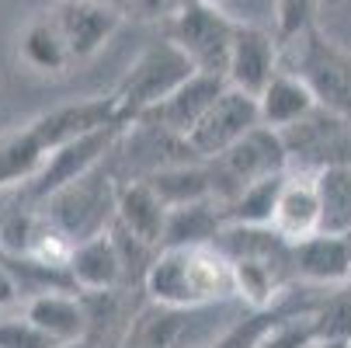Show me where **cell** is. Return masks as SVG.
<instances>
[{
	"label": "cell",
	"mask_w": 351,
	"mask_h": 348,
	"mask_svg": "<svg viewBox=\"0 0 351 348\" xmlns=\"http://www.w3.org/2000/svg\"><path fill=\"white\" fill-rule=\"evenodd\" d=\"M191 0H122V8L125 11H132L136 18H143V21H171L181 8H188Z\"/></svg>",
	"instance_id": "32"
},
{
	"label": "cell",
	"mask_w": 351,
	"mask_h": 348,
	"mask_svg": "<svg viewBox=\"0 0 351 348\" xmlns=\"http://www.w3.org/2000/svg\"><path fill=\"white\" fill-rule=\"evenodd\" d=\"M313 345H317L313 317H285L258 341V348H313Z\"/></svg>",
	"instance_id": "30"
},
{
	"label": "cell",
	"mask_w": 351,
	"mask_h": 348,
	"mask_svg": "<svg viewBox=\"0 0 351 348\" xmlns=\"http://www.w3.org/2000/svg\"><path fill=\"white\" fill-rule=\"evenodd\" d=\"M125 122L119 115V105L115 97L105 94V97H80V102H66V105H56L42 115H35L28 126L35 129V136L42 139L45 154L60 150V146L73 143V139H84V136H94L108 126H119ZM132 126V122H129Z\"/></svg>",
	"instance_id": "12"
},
{
	"label": "cell",
	"mask_w": 351,
	"mask_h": 348,
	"mask_svg": "<svg viewBox=\"0 0 351 348\" xmlns=\"http://www.w3.org/2000/svg\"><path fill=\"white\" fill-rule=\"evenodd\" d=\"M115 195H119V181L112 171H105V164L90 171L87 178L66 185L63 192H56L53 198H45L42 209L49 220H53L73 244L105 233L115 220Z\"/></svg>",
	"instance_id": "5"
},
{
	"label": "cell",
	"mask_w": 351,
	"mask_h": 348,
	"mask_svg": "<svg viewBox=\"0 0 351 348\" xmlns=\"http://www.w3.org/2000/svg\"><path fill=\"white\" fill-rule=\"evenodd\" d=\"M317 341H351V292L348 286L327 289L320 307L313 310Z\"/></svg>",
	"instance_id": "28"
},
{
	"label": "cell",
	"mask_w": 351,
	"mask_h": 348,
	"mask_svg": "<svg viewBox=\"0 0 351 348\" xmlns=\"http://www.w3.org/2000/svg\"><path fill=\"white\" fill-rule=\"evenodd\" d=\"M223 206L216 202H195V206H181L171 209L167 220V233H164V247H188V244H216L223 233Z\"/></svg>",
	"instance_id": "25"
},
{
	"label": "cell",
	"mask_w": 351,
	"mask_h": 348,
	"mask_svg": "<svg viewBox=\"0 0 351 348\" xmlns=\"http://www.w3.org/2000/svg\"><path fill=\"white\" fill-rule=\"evenodd\" d=\"M261 126V108L254 94H243L237 87H226L219 94V102L209 108V115L198 122L184 146L195 161H216L223 157L233 143H240L247 132H254Z\"/></svg>",
	"instance_id": "10"
},
{
	"label": "cell",
	"mask_w": 351,
	"mask_h": 348,
	"mask_svg": "<svg viewBox=\"0 0 351 348\" xmlns=\"http://www.w3.org/2000/svg\"><path fill=\"white\" fill-rule=\"evenodd\" d=\"M327 296V289L320 286H306V282H295L282 300L268 310H250L247 317L233 321L223 334H216L206 348H258V341L285 317H313V310L320 307V300Z\"/></svg>",
	"instance_id": "15"
},
{
	"label": "cell",
	"mask_w": 351,
	"mask_h": 348,
	"mask_svg": "<svg viewBox=\"0 0 351 348\" xmlns=\"http://www.w3.org/2000/svg\"><path fill=\"white\" fill-rule=\"evenodd\" d=\"M143 289L149 303L174 310H202L237 300V275L233 262L216 244L160 247V255L143 279Z\"/></svg>",
	"instance_id": "1"
},
{
	"label": "cell",
	"mask_w": 351,
	"mask_h": 348,
	"mask_svg": "<svg viewBox=\"0 0 351 348\" xmlns=\"http://www.w3.org/2000/svg\"><path fill=\"white\" fill-rule=\"evenodd\" d=\"M320 4H324V8H337V4H341V0H320Z\"/></svg>",
	"instance_id": "37"
},
{
	"label": "cell",
	"mask_w": 351,
	"mask_h": 348,
	"mask_svg": "<svg viewBox=\"0 0 351 348\" xmlns=\"http://www.w3.org/2000/svg\"><path fill=\"white\" fill-rule=\"evenodd\" d=\"M154 185V192L167 202V209H181V206H195V202H213L216 198V185H213V167L206 161H174V164H160L154 171L139 174Z\"/></svg>",
	"instance_id": "21"
},
{
	"label": "cell",
	"mask_w": 351,
	"mask_h": 348,
	"mask_svg": "<svg viewBox=\"0 0 351 348\" xmlns=\"http://www.w3.org/2000/svg\"><path fill=\"white\" fill-rule=\"evenodd\" d=\"M282 143L289 150V171L320 174L327 167L351 164V122L324 105L282 129Z\"/></svg>",
	"instance_id": "8"
},
{
	"label": "cell",
	"mask_w": 351,
	"mask_h": 348,
	"mask_svg": "<svg viewBox=\"0 0 351 348\" xmlns=\"http://www.w3.org/2000/svg\"><path fill=\"white\" fill-rule=\"evenodd\" d=\"M45 157L49 154H45V146L32 126L0 132V192L11 185H28L42 171Z\"/></svg>",
	"instance_id": "24"
},
{
	"label": "cell",
	"mask_w": 351,
	"mask_h": 348,
	"mask_svg": "<svg viewBox=\"0 0 351 348\" xmlns=\"http://www.w3.org/2000/svg\"><path fill=\"white\" fill-rule=\"evenodd\" d=\"M295 279L320 289H341L351 279V244L348 237L313 233L306 240L292 244Z\"/></svg>",
	"instance_id": "17"
},
{
	"label": "cell",
	"mask_w": 351,
	"mask_h": 348,
	"mask_svg": "<svg viewBox=\"0 0 351 348\" xmlns=\"http://www.w3.org/2000/svg\"><path fill=\"white\" fill-rule=\"evenodd\" d=\"M213 167V185H216V202L226 206L233 195H240L247 185L275 178L289 171V150L282 143V132L258 126L254 132H247L240 143H233L230 150L216 161H206Z\"/></svg>",
	"instance_id": "6"
},
{
	"label": "cell",
	"mask_w": 351,
	"mask_h": 348,
	"mask_svg": "<svg viewBox=\"0 0 351 348\" xmlns=\"http://www.w3.org/2000/svg\"><path fill=\"white\" fill-rule=\"evenodd\" d=\"M285 174L254 181V185H247L240 195H233L230 202L223 206V223L226 227H271L275 202H278V192H282Z\"/></svg>",
	"instance_id": "27"
},
{
	"label": "cell",
	"mask_w": 351,
	"mask_h": 348,
	"mask_svg": "<svg viewBox=\"0 0 351 348\" xmlns=\"http://www.w3.org/2000/svg\"><path fill=\"white\" fill-rule=\"evenodd\" d=\"M285 49H289L285 70L299 73L310 84V91L317 94V105H324L351 122V53L348 49L337 45L330 35H324L320 25L303 32Z\"/></svg>",
	"instance_id": "3"
},
{
	"label": "cell",
	"mask_w": 351,
	"mask_h": 348,
	"mask_svg": "<svg viewBox=\"0 0 351 348\" xmlns=\"http://www.w3.org/2000/svg\"><path fill=\"white\" fill-rule=\"evenodd\" d=\"M213 310L216 307L174 310L146 300V307L129 317L115 348H206Z\"/></svg>",
	"instance_id": "9"
},
{
	"label": "cell",
	"mask_w": 351,
	"mask_h": 348,
	"mask_svg": "<svg viewBox=\"0 0 351 348\" xmlns=\"http://www.w3.org/2000/svg\"><path fill=\"white\" fill-rule=\"evenodd\" d=\"M160 28H164V38H171L181 49L198 73L226 77L230 53H233V38H237V21L219 4L191 0L188 8H181Z\"/></svg>",
	"instance_id": "4"
},
{
	"label": "cell",
	"mask_w": 351,
	"mask_h": 348,
	"mask_svg": "<svg viewBox=\"0 0 351 348\" xmlns=\"http://www.w3.org/2000/svg\"><path fill=\"white\" fill-rule=\"evenodd\" d=\"M313 178L320 195V233L348 237L351 233V164L327 167Z\"/></svg>",
	"instance_id": "26"
},
{
	"label": "cell",
	"mask_w": 351,
	"mask_h": 348,
	"mask_svg": "<svg viewBox=\"0 0 351 348\" xmlns=\"http://www.w3.org/2000/svg\"><path fill=\"white\" fill-rule=\"evenodd\" d=\"M226 77H213V73H195L188 77L167 102H160L157 108H149L139 122L154 126L174 139H188V132L209 115V108L219 102V94L226 91Z\"/></svg>",
	"instance_id": "14"
},
{
	"label": "cell",
	"mask_w": 351,
	"mask_h": 348,
	"mask_svg": "<svg viewBox=\"0 0 351 348\" xmlns=\"http://www.w3.org/2000/svg\"><path fill=\"white\" fill-rule=\"evenodd\" d=\"M45 14L53 18L66 53L77 67L101 53L105 42L119 32L125 11L112 8V4H87V0H56Z\"/></svg>",
	"instance_id": "11"
},
{
	"label": "cell",
	"mask_w": 351,
	"mask_h": 348,
	"mask_svg": "<svg viewBox=\"0 0 351 348\" xmlns=\"http://www.w3.org/2000/svg\"><path fill=\"white\" fill-rule=\"evenodd\" d=\"M258 108H261V126L282 132L289 126H295L299 119H306L317 108V94L310 91V84L292 73V70H278L275 80L258 94Z\"/></svg>",
	"instance_id": "22"
},
{
	"label": "cell",
	"mask_w": 351,
	"mask_h": 348,
	"mask_svg": "<svg viewBox=\"0 0 351 348\" xmlns=\"http://www.w3.org/2000/svg\"><path fill=\"white\" fill-rule=\"evenodd\" d=\"M320 8H324L320 0H275V35L282 49L317 25Z\"/></svg>",
	"instance_id": "29"
},
{
	"label": "cell",
	"mask_w": 351,
	"mask_h": 348,
	"mask_svg": "<svg viewBox=\"0 0 351 348\" xmlns=\"http://www.w3.org/2000/svg\"><path fill=\"white\" fill-rule=\"evenodd\" d=\"M313 348H351V341H317Z\"/></svg>",
	"instance_id": "35"
},
{
	"label": "cell",
	"mask_w": 351,
	"mask_h": 348,
	"mask_svg": "<svg viewBox=\"0 0 351 348\" xmlns=\"http://www.w3.org/2000/svg\"><path fill=\"white\" fill-rule=\"evenodd\" d=\"M202 4H223V0H202Z\"/></svg>",
	"instance_id": "38"
},
{
	"label": "cell",
	"mask_w": 351,
	"mask_h": 348,
	"mask_svg": "<svg viewBox=\"0 0 351 348\" xmlns=\"http://www.w3.org/2000/svg\"><path fill=\"white\" fill-rule=\"evenodd\" d=\"M70 279L80 292H115L125 282V265H122V255L115 247L112 230L87 237L73 247Z\"/></svg>",
	"instance_id": "19"
},
{
	"label": "cell",
	"mask_w": 351,
	"mask_h": 348,
	"mask_svg": "<svg viewBox=\"0 0 351 348\" xmlns=\"http://www.w3.org/2000/svg\"><path fill=\"white\" fill-rule=\"evenodd\" d=\"M125 132H129V122H119V126H108V129L94 132V136L73 139V143L60 146V150H53L45 157L42 171L25 185V206H42L45 198H53L66 185H73V181L87 178L90 171H97L119 150Z\"/></svg>",
	"instance_id": "7"
},
{
	"label": "cell",
	"mask_w": 351,
	"mask_h": 348,
	"mask_svg": "<svg viewBox=\"0 0 351 348\" xmlns=\"http://www.w3.org/2000/svg\"><path fill=\"white\" fill-rule=\"evenodd\" d=\"M278 70H282V42H278V35H271L261 25L237 21V38H233V53H230L226 84L258 97L275 80Z\"/></svg>",
	"instance_id": "13"
},
{
	"label": "cell",
	"mask_w": 351,
	"mask_h": 348,
	"mask_svg": "<svg viewBox=\"0 0 351 348\" xmlns=\"http://www.w3.org/2000/svg\"><path fill=\"white\" fill-rule=\"evenodd\" d=\"M18 60L32 70V73H66L73 67L66 45L53 25V18L49 14H38L25 25L21 38H18Z\"/></svg>",
	"instance_id": "23"
},
{
	"label": "cell",
	"mask_w": 351,
	"mask_h": 348,
	"mask_svg": "<svg viewBox=\"0 0 351 348\" xmlns=\"http://www.w3.org/2000/svg\"><path fill=\"white\" fill-rule=\"evenodd\" d=\"M25 317L38 331H45L56 345H70V341H80L90 334V314H87L84 296H73L63 289L35 292L25 303Z\"/></svg>",
	"instance_id": "20"
},
{
	"label": "cell",
	"mask_w": 351,
	"mask_h": 348,
	"mask_svg": "<svg viewBox=\"0 0 351 348\" xmlns=\"http://www.w3.org/2000/svg\"><path fill=\"white\" fill-rule=\"evenodd\" d=\"M167 220L171 209L167 202L154 192L146 178H125L119 181V195H115V223L122 230H129L132 237H139L149 247H164V233H167Z\"/></svg>",
	"instance_id": "16"
},
{
	"label": "cell",
	"mask_w": 351,
	"mask_h": 348,
	"mask_svg": "<svg viewBox=\"0 0 351 348\" xmlns=\"http://www.w3.org/2000/svg\"><path fill=\"white\" fill-rule=\"evenodd\" d=\"M348 292H351V279H348Z\"/></svg>",
	"instance_id": "39"
},
{
	"label": "cell",
	"mask_w": 351,
	"mask_h": 348,
	"mask_svg": "<svg viewBox=\"0 0 351 348\" xmlns=\"http://www.w3.org/2000/svg\"><path fill=\"white\" fill-rule=\"evenodd\" d=\"M60 348H101V341H94V338H80V341H70V345H60Z\"/></svg>",
	"instance_id": "34"
},
{
	"label": "cell",
	"mask_w": 351,
	"mask_h": 348,
	"mask_svg": "<svg viewBox=\"0 0 351 348\" xmlns=\"http://www.w3.org/2000/svg\"><path fill=\"white\" fill-rule=\"evenodd\" d=\"M198 70L191 67V60L171 38L149 42L143 53L132 60V67L125 70V77L119 80V87L112 91L119 115L125 122H139L149 108H157L167 97Z\"/></svg>",
	"instance_id": "2"
},
{
	"label": "cell",
	"mask_w": 351,
	"mask_h": 348,
	"mask_svg": "<svg viewBox=\"0 0 351 348\" xmlns=\"http://www.w3.org/2000/svg\"><path fill=\"white\" fill-rule=\"evenodd\" d=\"M0 348H60L28 317H0Z\"/></svg>",
	"instance_id": "31"
},
{
	"label": "cell",
	"mask_w": 351,
	"mask_h": 348,
	"mask_svg": "<svg viewBox=\"0 0 351 348\" xmlns=\"http://www.w3.org/2000/svg\"><path fill=\"white\" fill-rule=\"evenodd\" d=\"M87 4H112V8H122V0H87ZM125 11V8H122Z\"/></svg>",
	"instance_id": "36"
},
{
	"label": "cell",
	"mask_w": 351,
	"mask_h": 348,
	"mask_svg": "<svg viewBox=\"0 0 351 348\" xmlns=\"http://www.w3.org/2000/svg\"><path fill=\"white\" fill-rule=\"evenodd\" d=\"M18 300H21V279L8 265V258L0 255V310H11Z\"/></svg>",
	"instance_id": "33"
},
{
	"label": "cell",
	"mask_w": 351,
	"mask_h": 348,
	"mask_svg": "<svg viewBox=\"0 0 351 348\" xmlns=\"http://www.w3.org/2000/svg\"><path fill=\"white\" fill-rule=\"evenodd\" d=\"M271 230L285 237L289 244H299L313 233H320V195H317V178L303 171H289L275 202Z\"/></svg>",
	"instance_id": "18"
}]
</instances>
